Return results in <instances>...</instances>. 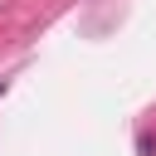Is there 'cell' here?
I'll return each mask as SVG.
<instances>
[]
</instances>
